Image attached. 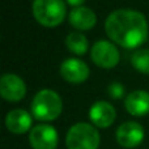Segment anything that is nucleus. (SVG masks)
I'll return each mask as SVG.
<instances>
[{"label": "nucleus", "mask_w": 149, "mask_h": 149, "mask_svg": "<svg viewBox=\"0 0 149 149\" xmlns=\"http://www.w3.org/2000/svg\"><path fill=\"white\" fill-rule=\"evenodd\" d=\"M107 37L123 49H136L148 37V22L143 13L134 9H116L105 21Z\"/></svg>", "instance_id": "f257e3e1"}, {"label": "nucleus", "mask_w": 149, "mask_h": 149, "mask_svg": "<svg viewBox=\"0 0 149 149\" xmlns=\"http://www.w3.org/2000/svg\"><path fill=\"white\" fill-rule=\"evenodd\" d=\"M63 111L60 95L52 89H42L34 95L31 115L39 122H51L59 118Z\"/></svg>", "instance_id": "f03ea898"}, {"label": "nucleus", "mask_w": 149, "mask_h": 149, "mask_svg": "<svg viewBox=\"0 0 149 149\" xmlns=\"http://www.w3.org/2000/svg\"><path fill=\"white\" fill-rule=\"evenodd\" d=\"M31 10L37 22L46 28L59 26L67 15L63 0H34Z\"/></svg>", "instance_id": "7ed1b4c3"}, {"label": "nucleus", "mask_w": 149, "mask_h": 149, "mask_svg": "<svg viewBox=\"0 0 149 149\" xmlns=\"http://www.w3.org/2000/svg\"><path fill=\"white\" fill-rule=\"evenodd\" d=\"M100 132L93 124L76 123L68 130L65 144L68 149H98L100 147Z\"/></svg>", "instance_id": "20e7f679"}, {"label": "nucleus", "mask_w": 149, "mask_h": 149, "mask_svg": "<svg viewBox=\"0 0 149 149\" xmlns=\"http://www.w3.org/2000/svg\"><path fill=\"white\" fill-rule=\"evenodd\" d=\"M90 59L98 67L110 70L119 63L120 54L115 47V45H113L109 41H105V39H101V41L95 42L90 49Z\"/></svg>", "instance_id": "39448f33"}, {"label": "nucleus", "mask_w": 149, "mask_h": 149, "mask_svg": "<svg viewBox=\"0 0 149 149\" xmlns=\"http://www.w3.org/2000/svg\"><path fill=\"white\" fill-rule=\"evenodd\" d=\"M59 136L50 124H38L29 132V143L33 149H56Z\"/></svg>", "instance_id": "423d86ee"}, {"label": "nucleus", "mask_w": 149, "mask_h": 149, "mask_svg": "<svg viewBox=\"0 0 149 149\" xmlns=\"http://www.w3.org/2000/svg\"><path fill=\"white\" fill-rule=\"evenodd\" d=\"M144 136L145 132L143 126L132 120L120 124L119 128L116 130V141L120 147L126 149L139 147L144 140Z\"/></svg>", "instance_id": "0eeeda50"}, {"label": "nucleus", "mask_w": 149, "mask_h": 149, "mask_svg": "<svg viewBox=\"0 0 149 149\" xmlns=\"http://www.w3.org/2000/svg\"><path fill=\"white\" fill-rule=\"evenodd\" d=\"M26 94V85L20 76L5 73L0 79V95L8 102H18Z\"/></svg>", "instance_id": "6e6552de"}, {"label": "nucleus", "mask_w": 149, "mask_h": 149, "mask_svg": "<svg viewBox=\"0 0 149 149\" xmlns=\"http://www.w3.org/2000/svg\"><path fill=\"white\" fill-rule=\"evenodd\" d=\"M60 74L67 82L82 84L89 77V67L82 60L68 58L60 64Z\"/></svg>", "instance_id": "1a4fd4ad"}, {"label": "nucleus", "mask_w": 149, "mask_h": 149, "mask_svg": "<svg viewBox=\"0 0 149 149\" xmlns=\"http://www.w3.org/2000/svg\"><path fill=\"white\" fill-rule=\"evenodd\" d=\"M89 118L93 126L98 128H107L115 122L116 111L111 103L105 101H97L89 110Z\"/></svg>", "instance_id": "9d476101"}, {"label": "nucleus", "mask_w": 149, "mask_h": 149, "mask_svg": "<svg viewBox=\"0 0 149 149\" xmlns=\"http://www.w3.org/2000/svg\"><path fill=\"white\" fill-rule=\"evenodd\" d=\"M5 127L15 135H22L31 131V115L24 109H15L5 116Z\"/></svg>", "instance_id": "9b49d317"}, {"label": "nucleus", "mask_w": 149, "mask_h": 149, "mask_svg": "<svg viewBox=\"0 0 149 149\" xmlns=\"http://www.w3.org/2000/svg\"><path fill=\"white\" fill-rule=\"evenodd\" d=\"M124 107L134 116H145L149 114V93L147 90H134L126 97Z\"/></svg>", "instance_id": "f8f14e48"}, {"label": "nucleus", "mask_w": 149, "mask_h": 149, "mask_svg": "<svg viewBox=\"0 0 149 149\" xmlns=\"http://www.w3.org/2000/svg\"><path fill=\"white\" fill-rule=\"evenodd\" d=\"M68 21L74 29L86 31L93 29V26L97 24V16L90 8L81 5V7L72 8L68 16Z\"/></svg>", "instance_id": "ddd939ff"}, {"label": "nucleus", "mask_w": 149, "mask_h": 149, "mask_svg": "<svg viewBox=\"0 0 149 149\" xmlns=\"http://www.w3.org/2000/svg\"><path fill=\"white\" fill-rule=\"evenodd\" d=\"M65 46L71 52L76 55H84L89 49L86 37L80 31H72L65 38Z\"/></svg>", "instance_id": "4468645a"}, {"label": "nucleus", "mask_w": 149, "mask_h": 149, "mask_svg": "<svg viewBox=\"0 0 149 149\" xmlns=\"http://www.w3.org/2000/svg\"><path fill=\"white\" fill-rule=\"evenodd\" d=\"M132 67L140 73L149 74V50L140 49L134 52L131 58Z\"/></svg>", "instance_id": "2eb2a0df"}, {"label": "nucleus", "mask_w": 149, "mask_h": 149, "mask_svg": "<svg viewBox=\"0 0 149 149\" xmlns=\"http://www.w3.org/2000/svg\"><path fill=\"white\" fill-rule=\"evenodd\" d=\"M109 94H110L111 98H114V100H119V98L123 97L124 94V88L122 84H119V82H113V84H110V86H109Z\"/></svg>", "instance_id": "dca6fc26"}, {"label": "nucleus", "mask_w": 149, "mask_h": 149, "mask_svg": "<svg viewBox=\"0 0 149 149\" xmlns=\"http://www.w3.org/2000/svg\"><path fill=\"white\" fill-rule=\"evenodd\" d=\"M65 1H67L70 5H72V7L77 8V7H81V4L85 1V0H65Z\"/></svg>", "instance_id": "f3484780"}]
</instances>
